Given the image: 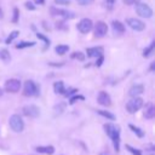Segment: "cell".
<instances>
[{
    "label": "cell",
    "mask_w": 155,
    "mask_h": 155,
    "mask_svg": "<svg viewBox=\"0 0 155 155\" xmlns=\"http://www.w3.org/2000/svg\"><path fill=\"white\" fill-rule=\"evenodd\" d=\"M104 130H105V133L108 134V137L113 140V145L115 148L116 151H119L120 149V132H119V128L111 124H105L104 125Z\"/></svg>",
    "instance_id": "cell-1"
},
{
    "label": "cell",
    "mask_w": 155,
    "mask_h": 155,
    "mask_svg": "<svg viewBox=\"0 0 155 155\" xmlns=\"http://www.w3.org/2000/svg\"><path fill=\"white\" fill-rule=\"evenodd\" d=\"M23 94L27 97H35L39 94V86L33 80H27L23 86Z\"/></svg>",
    "instance_id": "cell-2"
},
{
    "label": "cell",
    "mask_w": 155,
    "mask_h": 155,
    "mask_svg": "<svg viewBox=\"0 0 155 155\" xmlns=\"http://www.w3.org/2000/svg\"><path fill=\"white\" fill-rule=\"evenodd\" d=\"M143 99L140 97H132V99H130L126 103V110L130 114H134L136 111H138L142 107H143Z\"/></svg>",
    "instance_id": "cell-3"
},
{
    "label": "cell",
    "mask_w": 155,
    "mask_h": 155,
    "mask_svg": "<svg viewBox=\"0 0 155 155\" xmlns=\"http://www.w3.org/2000/svg\"><path fill=\"white\" fill-rule=\"evenodd\" d=\"M8 124H10V127L12 128V131H15V132H22L24 128V122H23L22 117L17 114H13L10 117Z\"/></svg>",
    "instance_id": "cell-4"
},
{
    "label": "cell",
    "mask_w": 155,
    "mask_h": 155,
    "mask_svg": "<svg viewBox=\"0 0 155 155\" xmlns=\"http://www.w3.org/2000/svg\"><path fill=\"white\" fill-rule=\"evenodd\" d=\"M136 12L144 18H150L153 16V10L150 8L149 5L144 4V2H138L136 4Z\"/></svg>",
    "instance_id": "cell-5"
},
{
    "label": "cell",
    "mask_w": 155,
    "mask_h": 155,
    "mask_svg": "<svg viewBox=\"0 0 155 155\" xmlns=\"http://www.w3.org/2000/svg\"><path fill=\"white\" fill-rule=\"evenodd\" d=\"M4 88L8 93H17L21 90V81L18 79H8L6 80Z\"/></svg>",
    "instance_id": "cell-6"
},
{
    "label": "cell",
    "mask_w": 155,
    "mask_h": 155,
    "mask_svg": "<svg viewBox=\"0 0 155 155\" xmlns=\"http://www.w3.org/2000/svg\"><path fill=\"white\" fill-rule=\"evenodd\" d=\"M50 12H51L52 16H61L65 19H73L75 17L74 12L68 11V10H63V8H58V7H54V6H52L50 8Z\"/></svg>",
    "instance_id": "cell-7"
},
{
    "label": "cell",
    "mask_w": 155,
    "mask_h": 155,
    "mask_svg": "<svg viewBox=\"0 0 155 155\" xmlns=\"http://www.w3.org/2000/svg\"><path fill=\"white\" fill-rule=\"evenodd\" d=\"M78 30L82 34H86L88 31H91L93 29V22L90 18H82L79 23H78Z\"/></svg>",
    "instance_id": "cell-8"
},
{
    "label": "cell",
    "mask_w": 155,
    "mask_h": 155,
    "mask_svg": "<svg viewBox=\"0 0 155 155\" xmlns=\"http://www.w3.org/2000/svg\"><path fill=\"white\" fill-rule=\"evenodd\" d=\"M126 24H127L131 29H133V30H136V31H142V30H144V28H145L144 22H142V21L138 19V18H127V19H126Z\"/></svg>",
    "instance_id": "cell-9"
},
{
    "label": "cell",
    "mask_w": 155,
    "mask_h": 155,
    "mask_svg": "<svg viewBox=\"0 0 155 155\" xmlns=\"http://www.w3.org/2000/svg\"><path fill=\"white\" fill-rule=\"evenodd\" d=\"M107 31H108V25L103 21H98L94 24V36L96 38H103V36H105Z\"/></svg>",
    "instance_id": "cell-10"
},
{
    "label": "cell",
    "mask_w": 155,
    "mask_h": 155,
    "mask_svg": "<svg viewBox=\"0 0 155 155\" xmlns=\"http://www.w3.org/2000/svg\"><path fill=\"white\" fill-rule=\"evenodd\" d=\"M23 114L28 117H38L39 114H40V109L36 107V105H33V104H29V105H24L23 109H22Z\"/></svg>",
    "instance_id": "cell-11"
},
{
    "label": "cell",
    "mask_w": 155,
    "mask_h": 155,
    "mask_svg": "<svg viewBox=\"0 0 155 155\" xmlns=\"http://www.w3.org/2000/svg\"><path fill=\"white\" fill-rule=\"evenodd\" d=\"M97 101H98V103H99L101 105H103V107H109V105L111 104L110 96H109L107 92H104V91H101V92L98 93Z\"/></svg>",
    "instance_id": "cell-12"
},
{
    "label": "cell",
    "mask_w": 155,
    "mask_h": 155,
    "mask_svg": "<svg viewBox=\"0 0 155 155\" xmlns=\"http://www.w3.org/2000/svg\"><path fill=\"white\" fill-rule=\"evenodd\" d=\"M86 53L88 57H98L103 54V47L102 46H96V47H88L86 50Z\"/></svg>",
    "instance_id": "cell-13"
},
{
    "label": "cell",
    "mask_w": 155,
    "mask_h": 155,
    "mask_svg": "<svg viewBox=\"0 0 155 155\" xmlns=\"http://www.w3.org/2000/svg\"><path fill=\"white\" fill-rule=\"evenodd\" d=\"M143 92H144V87H143V85H133V86L130 88L128 94H130L131 97H138V96L142 94Z\"/></svg>",
    "instance_id": "cell-14"
},
{
    "label": "cell",
    "mask_w": 155,
    "mask_h": 155,
    "mask_svg": "<svg viewBox=\"0 0 155 155\" xmlns=\"http://www.w3.org/2000/svg\"><path fill=\"white\" fill-rule=\"evenodd\" d=\"M111 28L115 34H124L125 33V25L120 21H113L111 22Z\"/></svg>",
    "instance_id": "cell-15"
},
{
    "label": "cell",
    "mask_w": 155,
    "mask_h": 155,
    "mask_svg": "<svg viewBox=\"0 0 155 155\" xmlns=\"http://www.w3.org/2000/svg\"><path fill=\"white\" fill-rule=\"evenodd\" d=\"M35 150L38 153H41V154H47V155H52L54 153V148L52 145H45V147H36Z\"/></svg>",
    "instance_id": "cell-16"
},
{
    "label": "cell",
    "mask_w": 155,
    "mask_h": 155,
    "mask_svg": "<svg viewBox=\"0 0 155 155\" xmlns=\"http://www.w3.org/2000/svg\"><path fill=\"white\" fill-rule=\"evenodd\" d=\"M154 47H155V41H151V44H150L148 47H145V48L143 50V57H144V58L150 57V56L154 53Z\"/></svg>",
    "instance_id": "cell-17"
},
{
    "label": "cell",
    "mask_w": 155,
    "mask_h": 155,
    "mask_svg": "<svg viewBox=\"0 0 155 155\" xmlns=\"http://www.w3.org/2000/svg\"><path fill=\"white\" fill-rule=\"evenodd\" d=\"M53 90H54V93H57V94H63V92L65 91L63 81H57V82H54Z\"/></svg>",
    "instance_id": "cell-18"
},
{
    "label": "cell",
    "mask_w": 155,
    "mask_h": 155,
    "mask_svg": "<svg viewBox=\"0 0 155 155\" xmlns=\"http://www.w3.org/2000/svg\"><path fill=\"white\" fill-rule=\"evenodd\" d=\"M144 116H145L147 119H153V117L155 116V107H154L153 104H149V105L147 107V109H145V111H144Z\"/></svg>",
    "instance_id": "cell-19"
},
{
    "label": "cell",
    "mask_w": 155,
    "mask_h": 155,
    "mask_svg": "<svg viewBox=\"0 0 155 155\" xmlns=\"http://www.w3.org/2000/svg\"><path fill=\"white\" fill-rule=\"evenodd\" d=\"M128 127H130V130H132V132H133L137 137H139V138H143V137H144V132H143L139 127H137V126H134V125H132V124H130Z\"/></svg>",
    "instance_id": "cell-20"
},
{
    "label": "cell",
    "mask_w": 155,
    "mask_h": 155,
    "mask_svg": "<svg viewBox=\"0 0 155 155\" xmlns=\"http://www.w3.org/2000/svg\"><path fill=\"white\" fill-rule=\"evenodd\" d=\"M54 51L58 53V54H64L69 51V46L68 45H57L54 47Z\"/></svg>",
    "instance_id": "cell-21"
},
{
    "label": "cell",
    "mask_w": 155,
    "mask_h": 155,
    "mask_svg": "<svg viewBox=\"0 0 155 155\" xmlns=\"http://www.w3.org/2000/svg\"><path fill=\"white\" fill-rule=\"evenodd\" d=\"M0 59L4 61V62H10L11 56H10V52H8L6 48L0 50Z\"/></svg>",
    "instance_id": "cell-22"
},
{
    "label": "cell",
    "mask_w": 155,
    "mask_h": 155,
    "mask_svg": "<svg viewBox=\"0 0 155 155\" xmlns=\"http://www.w3.org/2000/svg\"><path fill=\"white\" fill-rule=\"evenodd\" d=\"M34 45H35L34 41H21L19 44L16 45V48H27V47H31Z\"/></svg>",
    "instance_id": "cell-23"
},
{
    "label": "cell",
    "mask_w": 155,
    "mask_h": 155,
    "mask_svg": "<svg viewBox=\"0 0 155 155\" xmlns=\"http://www.w3.org/2000/svg\"><path fill=\"white\" fill-rule=\"evenodd\" d=\"M97 113H98L101 116H104V117H107V119H109V120H115V119H116L114 114H111V113H109V111H107V110H97Z\"/></svg>",
    "instance_id": "cell-24"
},
{
    "label": "cell",
    "mask_w": 155,
    "mask_h": 155,
    "mask_svg": "<svg viewBox=\"0 0 155 155\" xmlns=\"http://www.w3.org/2000/svg\"><path fill=\"white\" fill-rule=\"evenodd\" d=\"M18 34H19V31H18V30H13V31L7 36V39H6V41H5V42H6V44H11V42H12L17 36H18Z\"/></svg>",
    "instance_id": "cell-25"
},
{
    "label": "cell",
    "mask_w": 155,
    "mask_h": 155,
    "mask_svg": "<svg viewBox=\"0 0 155 155\" xmlns=\"http://www.w3.org/2000/svg\"><path fill=\"white\" fill-rule=\"evenodd\" d=\"M131 154H133V155H142V151L139 150V149H136V148H133V147H131V145H128V144H126V147H125Z\"/></svg>",
    "instance_id": "cell-26"
},
{
    "label": "cell",
    "mask_w": 155,
    "mask_h": 155,
    "mask_svg": "<svg viewBox=\"0 0 155 155\" xmlns=\"http://www.w3.org/2000/svg\"><path fill=\"white\" fill-rule=\"evenodd\" d=\"M36 38H38V39H40V40H42V41L45 42V45H46V46H50V39H48V38H46L44 34L38 33V34H36Z\"/></svg>",
    "instance_id": "cell-27"
},
{
    "label": "cell",
    "mask_w": 155,
    "mask_h": 155,
    "mask_svg": "<svg viewBox=\"0 0 155 155\" xmlns=\"http://www.w3.org/2000/svg\"><path fill=\"white\" fill-rule=\"evenodd\" d=\"M71 58H76V59H79V61H84L85 59V54L84 53H81V52H73V54H71Z\"/></svg>",
    "instance_id": "cell-28"
},
{
    "label": "cell",
    "mask_w": 155,
    "mask_h": 155,
    "mask_svg": "<svg viewBox=\"0 0 155 155\" xmlns=\"http://www.w3.org/2000/svg\"><path fill=\"white\" fill-rule=\"evenodd\" d=\"M18 16H19V11L17 7L13 8V17H12V22L13 23H17L18 22Z\"/></svg>",
    "instance_id": "cell-29"
},
{
    "label": "cell",
    "mask_w": 155,
    "mask_h": 155,
    "mask_svg": "<svg viewBox=\"0 0 155 155\" xmlns=\"http://www.w3.org/2000/svg\"><path fill=\"white\" fill-rule=\"evenodd\" d=\"M76 92H78V90H76V88H69L68 91H64V92H63V94H64L65 97H70L71 94H74V93H76Z\"/></svg>",
    "instance_id": "cell-30"
},
{
    "label": "cell",
    "mask_w": 155,
    "mask_h": 155,
    "mask_svg": "<svg viewBox=\"0 0 155 155\" xmlns=\"http://www.w3.org/2000/svg\"><path fill=\"white\" fill-rule=\"evenodd\" d=\"M84 99H85V98H84L82 96H74V97L70 98V102H69V103H70V104H74L76 101H84Z\"/></svg>",
    "instance_id": "cell-31"
},
{
    "label": "cell",
    "mask_w": 155,
    "mask_h": 155,
    "mask_svg": "<svg viewBox=\"0 0 155 155\" xmlns=\"http://www.w3.org/2000/svg\"><path fill=\"white\" fill-rule=\"evenodd\" d=\"M81 6H86V5H90L93 2V0H76Z\"/></svg>",
    "instance_id": "cell-32"
},
{
    "label": "cell",
    "mask_w": 155,
    "mask_h": 155,
    "mask_svg": "<svg viewBox=\"0 0 155 155\" xmlns=\"http://www.w3.org/2000/svg\"><path fill=\"white\" fill-rule=\"evenodd\" d=\"M103 61H104L103 54H102V56H98V57H97V61H96V65H97V67H101L102 63H103Z\"/></svg>",
    "instance_id": "cell-33"
},
{
    "label": "cell",
    "mask_w": 155,
    "mask_h": 155,
    "mask_svg": "<svg viewBox=\"0 0 155 155\" xmlns=\"http://www.w3.org/2000/svg\"><path fill=\"white\" fill-rule=\"evenodd\" d=\"M54 2L58 5H69L70 0H54Z\"/></svg>",
    "instance_id": "cell-34"
},
{
    "label": "cell",
    "mask_w": 155,
    "mask_h": 155,
    "mask_svg": "<svg viewBox=\"0 0 155 155\" xmlns=\"http://www.w3.org/2000/svg\"><path fill=\"white\" fill-rule=\"evenodd\" d=\"M125 5H134V4H138L139 0H122Z\"/></svg>",
    "instance_id": "cell-35"
},
{
    "label": "cell",
    "mask_w": 155,
    "mask_h": 155,
    "mask_svg": "<svg viewBox=\"0 0 155 155\" xmlns=\"http://www.w3.org/2000/svg\"><path fill=\"white\" fill-rule=\"evenodd\" d=\"M24 5H25V8H28V10H31V11H33V10H35V6H34L30 1H27Z\"/></svg>",
    "instance_id": "cell-36"
},
{
    "label": "cell",
    "mask_w": 155,
    "mask_h": 155,
    "mask_svg": "<svg viewBox=\"0 0 155 155\" xmlns=\"http://www.w3.org/2000/svg\"><path fill=\"white\" fill-rule=\"evenodd\" d=\"M105 2H107V4H108V5L110 6V7H111V6L114 5V2H115V0H105Z\"/></svg>",
    "instance_id": "cell-37"
},
{
    "label": "cell",
    "mask_w": 155,
    "mask_h": 155,
    "mask_svg": "<svg viewBox=\"0 0 155 155\" xmlns=\"http://www.w3.org/2000/svg\"><path fill=\"white\" fill-rule=\"evenodd\" d=\"M35 1V4H38V5H42L44 2H45V0H34Z\"/></svg>",
    "instance_id": "cell-38"
},
{
    "label": "cell",
    "mask_w": 155,
    "mask_h": 155,
    "mask_svg": "<svg viewBox=\"0 0 155 155\" xmlns=\"http://www.w3.org/2000/svg\"><path fill=\"white\" fill-rule=\"evenodd\" d=\"M154 67H155V63L153 62V63H151V65H150V71H154Z\"/></svg>",
    "instance_id": "cell-39"
},
{
    "label": "cell",
    "mask_w": 155,
    "mask_h": 155,
    "mask_svg": "<svg viewBox=\"0 0 155 155\" xmlns=\"http://www.w3.org/2000/svg\"><path fill=\"white\" fill-rule=\"evenodd\" d=\"M2 17H4V13H2V10L0 7V19H2Z\"/></svg>",
    "instance_id": "cell-40"
},
{
    "label": "cell",
    "mask_w": 155,
    "mask_h": 155,
    "mask_svg": "<svg viewBox=\"0 0 155 155\" xmlns=\"http://www.w3.org/2000/svg\"><path fill=\"white\" fill-rule=\"evenodd\" d=\"M99 155H109V153H108V151H102Z\"/></svg>",
    "instance_id": "cell-41"
},
{
    "label": "cell",
    "mask_w": 155,
    "mask_h": 155,
    "mask_svg": "<svg viewBox=\"0 0 155 155\" xmlns=\"http://www.w3.org/2000/svg\"><path fill=\"white\" fill-rule=\"evenodd\" d=\"M1 96H2V90L0 88V97H1Z\"/></svg>",
    "instance_id": "cell-42"
}]
</instances>
